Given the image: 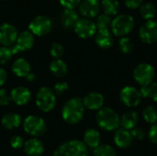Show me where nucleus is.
<instances>
[{
    "instance_id": "f257e3e1",
    "label": "nucleus",
    "mask_w": 157,
    "mask_h": 156,
    "mask_svg": "<svg viewBox=\"0 0 157 156\" xmlns=\"http://www.w3.org/2000/svg\"><path fill=\"white\" fill-rule=\"evenodd\" d=\"M85 113L83 100L79 97L69 99L63 107L62 117L64 121L70 124H76L82 120Z\"/></svg>"
},
{
    "instance_id": "f03ea898",
    "label": "nucleus",
    "mask_w": 157,
    "mask_h": 156,
    "mask_svg": "<svg viewBox=\"0 0 157 156\" xmlns=\"http://www.w3.org/2000/svg\"><path fill=\"white\" fill-rule=\"evenodd\" d=\"M98 125L108 131L117 130L120 126L121 117L118 113L110 108H103L99 109L96 116Z\"/></svg>"
},
{
    "instance_id": "7ed1b4c3",
    "label": "nucleus",
    "mask_w": 157,
    "mask_h": 156,
    "mask_svg": "<svg viewBox=\"0 0 157 156\" xmlns=\"http://www.w3.org/2000/svg\"><path fill=\"white\" fill-rule=\"evenodd\" d=\"M53 156H88V150L83 142L72 140L58 146Z\"/></svg>"
},
{
    "instance_id": "20e7f679",
    "label": "nucleus",
    "mask_w": 157,
    "mask_h": 156,
    "mask_svg": "<svg viewBox=\"0 0 157 156\" xmlns=\"http://www.w3.org/2000/svg\"><path fill=\"white\" fill-rule=\"evenodd\" d=\"M111 30L115 36L125 37L134 28V19L131 15L122 14L116 17L111 22Z\"/></svg>"
},
{
    "instance_id": "39448f33",
    "label": "nucleus",
    "mask_w": 157,
    "mask_h": 156,
    "mask_svg": "<svg viewBox=\"0 0 157 156\" xmlns=\"http://www.w3.org/2000/svg\"><path fill=\"white\" fill-rule=\"evenodd\" d=\"M155 77V70L149 63H140L133 70V78L142 86H151L154 82Z\"/></svg>"
},
{
    "instance_id": "423d86ee",
    "label": "nucleus",
    "mask_w": 157,
    "mask_h": 156,
    "mask_svg": "<svg viewBox=\"0 0 157 156\" xmlns=\"http://www.w3.org/2000/svg\"><path fill=\"white\" fill-rule=\"evenodd\" d=\"M56 97L49 87H41L36 95V105L43 112H49L54 108Z\"/></svg>"
},
{
    "instance_id": "0eeeda50",
    "label": "nucleus",
    "mask_w": 157,
    "mask_h": 156,
    "mask_svg": "<svg viewBox=\"0 0 157 156\" xmlns=\"http://www.w3.org/2000/svg\"><path fill=\"white\" fill-rule=\"evenodd\" d=\"M23 127L27 133L33 137H39L44 134L46 131L45 121L39 116H28L23 121Z\"/></svg>"
},
{
    "instance_id": "6e6552de",
    "label": "nucleus",
    "mask_w": 157,
    "mask_h": 156,
    "mask_svg": "<svg viewBox=\"0 0 157 156\" xmlns=\"http://www.w3.org/2000/svg\"><path fill=\"white\" fill-rule=\"evenodd\" d=\"M29 31L36 36H43L52 29V21L46 16H37L29 25Z\"/></svg>"
},
{
    "instance_id": "1a4fd4ad",
    "label": "nucleus",
    "mask_w": 157,
    "mask_h": 156,
    "mask_svg": "<svg viewBox=\"0 0 157 156\" xmlns=\"http://www.w3.org/2000/svg\"><path fill=\"white\" fill-rule=\"evenodd\" d=\"M34 35L29 30H24L17 35L15 44L10 47L12 54H17L18 51H25L32 48L34 44Z\"/></svg>"
},
{
    "instance_id": "9d476101",
    "label": "nucleus",
    "mask_w": 157,
    "mask_h": 156,
    "mask_svg": "<svg viewBox=\"0 0 157 156\" xmlns=\"http://www.w3.org/2000/svg\"><path fill=\"white\" fill-rule=\"evenodd\" d=\"M121 102L128 108L137 107L142 101V96L140 91L133 86H125L120 93Z\"/></svg>"
},
{
    "instance_id": "9b49d317",
    "label": "nucleus",
    "mask_w": 157,
    "mask_h": 156,
    "mask_svg": "<svg viewBox=\"0 0 157 156\" xmlns=\"http://www.w3.org/2000/svg\"><path fill=\"white\" fill-rule=\"evenodd\" d=\"M75 31L78 37L82 39H88L94 36L97 32V26L94 21L88 18H81L75 23Z\"/></svg>"
},
{
    "instance_id": "f8f14e48",
    "label": "nucleus",
    "mask_w": 157,
    "mask_h": 156,
    "mask_svg": "<svg viewBox=\"0 0 157 156\" xmlns=\"http://www.w3.org/2000/svg\"><path fill=\"white\" fill-rule=\"evenodd\" d=\"M141 40L146 44H154L157 42V22L154 20L146 21L139 30Z\"/></svg>"
},
{
    "instance_id": "ddd939ff",
    "label": "nucleus",
    "mask_w": 157,
    "mask_h": 156,
    "mask_svg": "<svg viewBox=\"0 0 157 156\" xmlns=\"http://www.w3.org/2000/svg\"><path fill=\"white\" fill-rule=\"evenodd\" d=\"M17 29L9 23L0 25V44L5 47H12L17 38Z\"/></svg>"
},
{
    "instance_id": "4468645a",
    "label": "nucleus",
    "mask_w": 157,
    "mask_h": 156,
    "mask_svg": "<svg viewBox=\"0 0 157 156\" xmlns=\"http://www.w3.org/2000/svg\"><path fill=\"white\" fill-rule=\"evenodd\" d=\"M100 6L99 0H83L79 4V11L86 18H92L99 13Z\"/></svg>"
},
{
    "instance_id": "2eb2a0df",
    "label": "nucleus",
    "mask_w": 157,
    "mask_h": 156,
    "mask_svg": "<svg viewBox=\"0 0 157 156\" xmlns=\"http://www.w3.org/2000/svg\"><path fill=\"white\" fill-rule=\"evenodd\" d=\"M11 100L17 106H24L30 100L31 94L29 90L24 86H17L11 90L10 93Z\"/></svg>"
},
{
    "instance_id": "dca6fc26",
    "label": "nucleus",
    "mask_w": 157,
    "mask_h": 156,
    "mask_svg": "<svg viewBox=\"0 0 157 156\" xmlns=\"http://www.w3.org/2000/svg\"><path fill=\"white\" fill-rule=\"evenodd\" d=\"M83 104L90 110H99L104 105V97L100 93L91 92L84 97Z\"/></svg>"
},
{
    "instance_id": "f3484780",
    "label": "nucleus",
    "mask_w": 157,
    "mask_h": 156,
    "mask_svg": "<svg viewBox=\"0 0 157 156\" xmlns=\"http://www.w3.org/2000/svg\"><path fill=\"white\" fill-rule=\"evenodd\" d=\"M113 36L109 29H98L96 32V43L99 48L109 49L113 45Z\"/></svg>"
},
{
    "instance_id": "a211bd4d",
    "label": "nucleus",
    "mask_w": 157,
    "mask_h": 156,
    "mask_svg": "<svg viewBox=\"0 0 157 156\" xmlns=\"http://www.w3.org/2000/svg\"><path fill=\"white\" fill-rule=\"evenodd\" d=\"M139 122V115L134 110H129L123 113V115L121 118L120 125L122 129L130 131L134 128H136L137 124Z\"/></svg>"
},
{
    "instance_id": "6ab92c4d",
    "label": "nucleus",
    "mask_w": 157,
    "mask_h": 156,
    "mask_svg": "<svg viewBox=\"0 0 157 156\" xmlns=\"http://www.w3.org/2000/svg\"><path fill=\"white\" fill-rule=\"evenodd\" d=\"M132 141H133V139L131 135V132L127 130L122 129V128L117 130L115 134H114L115 144L121 149H125V148L130 147Z\"/></svg>"
},
{
    "instance_id": "aec40b11",
    "label": "nucleus",
    "mask_w": 157,
    "mask_h": 156,
    "mask_svg": "<svg viewBox=\"0 0 157 156\" xmlns=\"http://www.w3.org/2000/svg\"><path fill=\"white\" fill-rule=\"evenodd\" d=\"M24 151L29 156H40L44 152L43 143L38 139L28 140L24 143Z\"/></svg>"
},
{
    "instance_id": "412c9836",
    "label": "nucleus",
    "mask_w": 157,
    "mask_h": 156,
    "mask_svg": "<svg viewBox=\"0 0 157 156\" xmlns=\"http://www.w3.org/2000/svg\"><path fill=\"white\" fill-rule=\"evenodd\" d=\"M12 71L18 77H26L30 73V64L26 59L18 58L14 62Z\"/></svg>"
},
{
    "instance_id": "4be33fe9",
    "label": "nucleus",
    "mask_w": 157,
    "mask_h": 156,
    "mask_svg": "<svg viewBox=\"0 0 157 156\" xmlns=\"http://www.w3.org/2000/svg\"><path fill=\"white\" fill-rule=\"evenodd\" d=\"M100 134L97 130L89 129L84 134V143L86 147L95 149L98 145H100Z\"/></svg>"
},
{
    "instance_id": "5701e85b",
    "label": "nucleus",
    "mask_w": 157,
    "mask_h": 156,
    "mask_svg": "<svg viewBox=\"0 0 157 156\" xmlns=\"http://www.w3.org/2000/svg\"><path fill=\"white\" fill-rule=\"evenodd\" d=\"M78 19H79L78 14L74 9L65 8L61 15V22H62L63 26L65 28L75 27V25L78 21Z\"/></svg>"
},
{
    "instance_id": "b1692460",
    "label": "nucleus",
    "mask_w": 157,
    "mask_h": 156,
    "mask_svg": "<svg viewBox=\"0 0 157 156\" xmlns=\"http://www.w3.org/2000/svg\"><path fill=\"white\" fill-rule=\"evenodd\" d=\"M1 122L6 129L12 130L19 127L21 123V119L20 116L17 113H7L2 118Z\"/></svg>"
},
{
    "instance_id": "393cba45",
    "label": "nucleus",
    "mask_w": 157,
    "mask_h": 156,
    "mask_svg": "<svg viewBox=\"0 0 157 156\" xmlns=\"http://www.w3.org/2000/svg\"><path fill=\"white\" fill-rule=\"evenodd\" d=\"M50 70L54 75L63 77L67 73V64L60 59H55L51 63Z\"/></svg>"
},
{
    "instance_id": "a878e982",
    "label": "nucleus",
    "mask_w": 157,
    "mask_h": 156,
    "mask_svg": "<svg viewBox=\"0 0 157 156\" xmlns=\"http://www.w3.org/2000/svg\"><path fill=\"white\" fill-rule=\"evenodd\" d=\"M100 5L108 16L117 15L120 11V4L117 0H102Z\"/></svg>"
},
{
    "instance_id": "bb28decb",
    "label": "nucleus",
    "mask_w": 157,
    "mask_h": 156,
    "mask_svg": "<svg viewBox=\"0 0 157 156\" xmlns=\"http://www.w3.org/2000/svg\"><path fill=\"white\" fill-rule=\"evenodd\" d=\"M140 13H141V16L148 21V20H152L155 17L156 9L152 3H146L141 6Z\"/></svg>"
},
{
    "instance_id": "cd10ccee",
    "label": "nucleus",
    "mask_w": 157,
    "mask_h": 156,
    "mask_svg": "<svg viewBox=\"0 0 157 156\" xmlns=\"http://www.w3.org/2000/svg\"><path fill=\"white\" fill-rule=\"evenodd\" d=\"M144 120L150 124H155L157 122V109L153 106L146 107L143 111Z\"/></svg>"
},
{
    "instance_id": "c85d7f7f",
    "label": "nucleus",
    "mask_w": 157,
    "mask_h": 156,
    "mask_svg": "<svg viewBox=\"0 0 157 156\" xmlns=\"http://www.w3.org/2000/svg\"><path fill=\"white\" fill-rule=\"evenodd\" d=\"M93 154L94 156H116V151L110 145L102 144L94 149Z\"/></svg>"
},
{
    "instance_id": "c756f323",
    "label": "nucleus",
    "mask_w": 157,
    "mask_h": 156,
    "mask_svg": "<svg viewBox=\"0 0 157 156\" xmlns=\"http://www.w3.org/2000/svg\"><path fill=\"white\" fill-rule=\"evenodd\" d=\"M111 22L112 20L109 16L106 14H102L98 17L96 26L98 29H108V28L111 26Z\"/></svg>"
},
{
    "instance_id": "7c9ffc66",
    "label": "nucleus",
    "mask_w": 157,
    "mask_h": 156,
    "mask_svg": "<svg viewBox=\"0 0 157 156\" xmlns=\"http://www.w3.org/2000/svg\"><path fill=\"white\" fill-rule=\"evenodd\" d=\"M119 48L123 53H131L133 51V42L127 37H122L119 41Z\"/></svg>"
},
{
    "instance_id": "2f4dec72",
    "label": "nucleus",
    "mask_w": 157,
    "mask_h": 156,
    "mask_svg": "<svg viewBox=\"0 0 157 156\" xmlns=\"http://www.w3.org/2000/svg\"><path fill=\"white\" fill-rule=\"evenodd\" d=\"M12 55L13 54L10 48L5 46L0 47V64H4L7 63L11 59Z\"/></svg>"
},
{
    "instance_id": "473e14b6",
    "label": "nucleus",
    "mask_w": 157,
    "mask_h": 156,
    "mask_svg": "<svg viewBox=\"0 0 157 156\" xmlns=\"http://www.w3.org/2000/svg\"><path fill=\"white\" fill-rule=\"evenodd\" d=\"M51 55L55 59H60V57L63 54V47L60 43H53L50 50Z\"/></svg>"
},
{
    "instance_id": "72a5a7b5",
    "label": "nucleus",
    "mask_w": 157,
    "mask_h": 156,
    "mask_svg": "<svg viewBox=\"0 0 157 156\" xmlns=\"http://www.w3.org/2000/svg\"><path fill=\"white\" fill-rule=\"evenodd\" d=\"M68 90V84L66 82H61V83H57L54 86V92L55 94L59 95V96H63L64 95Z\"/></svg>"
},
{
    "instance_id": "f704fd0d",
    "label": "nucleus",
    "mask_w": 157,
    "mask_h": 156,
    "mask_svg": "<svg viewBox=\"0 0 157 156\" xmlns=\"http://www.w3.org/2000/svg\"><path fill=\"white\" fill-rule=\"evenodd\" d=\"M10 101H11L10 96L7 95L6 91L4 88H0V105L3 107H6L9 105Z\"/></svg>"
},
{
    "instance_id": "c9c22d12",
    "label": "nucleus",
    "mask_w": 157,
    "mask_h": 156,
    "mask_svg": "<svg viewBox=\"0 0 157 156\" xmlns=\"http://www.w3.org/2000/svg\"><path fill=\"white\" fill-rule=\"evenodd\" d=\"M59 1L61 5L67 9H74L81 3V0H59Z\"/></svg>"
},
{
    "instance_id": "e433bc0d",
    "label": "nucleus",
    "mask_w": 157,
    "mask_h": 156,
    "mask_svg": "<svg viewBox=\"0 0 157 156\" xmlns=\"http://www.w3.org/2000/svg\"><path fill=\"white\" fill-rule=\"evenodd\" d=\"M10 144L14 149H20L24 146L23 139L20 136H14L10 141Z\"/></svg>"
},
{
    "instance_id": "4c0bfd02",
    "label": "nucleus",
    "mask_w": 157,
    "mask_h": 156,
    "mask_svg": "<svg viewBox=\"0 0 157 156\" xmlns=\"http://www.w3.org/2000/svg\"><path fill=\"white\" fill-rule=\"evenodd\" d=\"M131 135H132L133 140L142 141L144 138V131L142 129H140V128H134V129L132 130Z\"/></svg>"
},
{
    "instance_id": "58836bf2",
    "label": "nucleus",
    "mask_w": 157,
    "mask_h": 156,
    "mask_svg": "<svg viewBox=\"0 0 157 156\" xmlns=\"http://www.w3.org/2000/svg\"><path fill=\"white\" fill-rule=\"evenodd\" d=\"M148 136H149V139L152 143L157 144V122L152 125V127L149 131Z\"/></svg>"
},
{
    "instance_id": "ea45409f",
    "label": "nucleus",
    "mask_w": 157,
    "mask_h": 156,
    "mask_svg": "<svg viewBox=\"0 0 157 156\" xmlns=\"http://www.w3.org/2000/svg\"><path fill=\"white\" fill-rule=\"evenodd\" d=\"M144 0H125V5L131 9H135L143 5Z\"/></svg>"
},
{
    "instance_id": "a19ab883",
    "label": "nucleus",
    "mask_w": 157,
    "mask_h": 156,
    "mask_svg": "<svg viewBox=\"0 0 157 156\" xmlns=\"http://www.w3.org/2000/svg\"><path fill=\"white\" fill-rule=\"evenodd\" d=\"M150 97L157 102V83H153L150 86Z\"/></svg>"
},
{
    "instance_id": "79ce46f5",
    "label": "nucleus",
    "mask_w": 157,
    "mask_h": 156,
    "mask_svg": "<svg viewBox=\"0 0 157 156\" xmlns=\"http://www.w3.org/2000/svg\"><path fill=\"white\" fill-rule=\"evenodd\" d=\"M140 94L143 98H147L150 97V86H144L140 88Z\"/></svg>"
},
{
    "instance_id": "37998d69",
    "label": "nucleus",
    "mask_w": 157,
    "mask_h": 156,
    "mask_svg": "<svg viewBox=\"0 0 157 156\" xmlns=\"http://www.w3.org/2000/svg\"><path fill=\"white\" fill-rule=\"evenodd\" d=\"M7 79V74L5 69L0 67V86H3Z\"/></svg>"
},
{
    "instance_id": "c03bdc74",
    "label": "nucleus",
    "mask_w": 157,
    "mask_h": 156,
    "mask_svg": "<svg viewBox=\"0 0 157 156\" xmlns=\"http://www.w3.org/2000/svg\"><path fill=\"white\" fill-rule=\"evenodd\" d=\"M35 78H36V76H35V74H33V73H29L27 76H26V79L29 81V82H33L34 80H35Z\"/></svg>"
}]
</instances>
